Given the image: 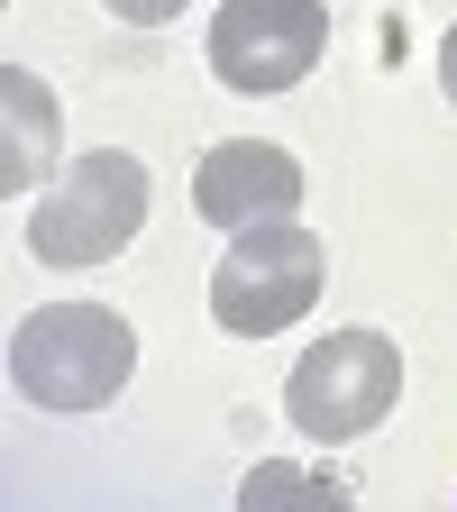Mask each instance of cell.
I'll return each instance as SVG.
<instances>
[{
	"label": "cell",
	"instance_id": "10",
	"mask_svg": "<svg viewBox=\"0 0 457 512\" xmlns=\"http://www.w3.org/2000/svg\"><path fill=\"white\" fill-rule=\"evenodd\" d=\"M439 92H448V101H457V28H448V37H439Z\"/></svg>",
	"mask_w": 457,
	"mask_h": 512
},
{
	"label": "cell",
	"instance_id": "7",
	"mask_svg": "<svg viewBox=\"0 0 457 512\" xmlns=\"http://www.w3.org/2000/svg\"><path fill=\"white\" fill-rule=\"evenodd\" d=\"M0 101H10V147H0V183H10V192H37L46 183V165H55V92L37 83V74H19V64H10V74H0Z\"/></svg>",
	"mask_w": 457,
	"mask_h": 512
},
{
	"label": "cell",
	"instance_id": "4",
	"mask_svg": "<svg viewBox=\"0 0 457 512\" xmlns=\"http://www.w3.org/2000/svg\"><path fill=\"white\" fill-rule=\"evenodd\" d=\"M394 403H403V348L384 330H330V339H311L302 366L284 375V412L320 448H348V439L384 430Z\"/></svg>",
	"mask_w": 457,
	"mask_h": 512
},
{
	"label": "cell",
	"instance_id": "6",
	"mask_svg": "<svg viewBox=\"0 0 457 512\" xmlns=\"http://www.w3.org/2000/svg\"><path fill=\"white\" fill-rule=\"evenodd\" d=\"M192 211L211 229H256V220H293L302 211V156L275 138H220L192 165Z\"/></svg>",
	"mask_w": 457,
	"mask_h": 512
},
{
	"label": "cell",
	"instance_id": "8",
	"mask_svg": "<svg viewBox=\"0 0 457 512\" xmlns=\"http://www.w3.org/2000/svg\"><path fill=\"white\" fill-rule=\"evenodd\" d=\"M247 512H266V503H311V512H348V485L339 476H311V467H256L238 485Z\"/></svg>",
	"mask_w": 457,
	"mask_h": 512
},
{
	"label": "cell",
	"instance_id": "9",
	"mask_svg": "<svg viewBox=\"0 0 457 512\" xmlns=\"http://www.w3.org/2000/svg\"><path fill=\"white\" fill-rule=\"evenodd\" d=\"M110 10L128 19V28H165V19H183L192 0H110Z\"/></svg>",
	"mask_w": 457,
	"mask_h": 512
},
{
	"label": "cell",
	"instance_id": "3",
	"mask_svg": "<svg viewBox=\"0 0 457 512\" xmlns=\"http://www.w3.org/2000/svg\"><path fill=\"white\" fill-rule=\"evenodd\" d=\"M320 284H330V247L302 220H256L211 266V320L229 339H275L320 302Z\"/></svg>",
	"mask_w": 457,
	"mask_h": 512
},
{
	"label": "cell",
	"instance_id": "2",
	"mask_svg": "<svg viewBox=\"0 0 457 512\" xmlns=\"http://www.w3.org/2000/svg\"><path fill=\"white\" fill-rule=\"evenodd\" d=\"M147 229V165L128 156V147H92L64 165L55 192H37V211H28V247H37V266H110V256Z\"/></svg>",
	"mask_w": 457,
	"mask_h": 512
},
{
	"label": "cell",
	"instance_id": "5",
	"mask_svg": "<svg viewBox=\"0 0 457 512\" xmlns=\"http://www.w3.org/2000/svg\"><path fill=\"white\" fill-rule=\"evenodd\" d=\"M320 55H330V0H220L211 19V74L247 101L311 83Z\"/></svg>",
	"mask_w": 457,
	"mask_h": 512
},
{
	"label": "cell",
	"instance_id": "1",
	"mask_svg": "<svg viewBox=\"0 0 457 512\" xmlns=\"http://www.w3.org/2000/svg\"><path fill=\"white\" fill-rule=\"evenodd\" d=\"M128 366H138V330L110 302H46L10 330V384L37 412H101Z\"/></svg>",
	"mask_w": 457,
	"mask_h": 512
}]
</instances>
